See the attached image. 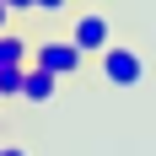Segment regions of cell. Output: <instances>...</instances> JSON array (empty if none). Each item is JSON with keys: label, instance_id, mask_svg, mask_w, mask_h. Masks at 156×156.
Listing matches in <instances>:
<instances>
[{"label": "cell", "instance_id": "obj_5", "mask_svg": "<svg viewBox=\"0 0 156 156\" xmlns=\"http://www.w3.org/2000/svg\"><path fill=\"white\" fill-rule=\"evenodd\" d=\"M27 54H32V43H27V38L0 32V70H5V65H27Z\"/></svg>", "mask_w": 156, "mask_h": 156}, {"label": "cell", "instance_id": "obj_3", "mask_svg": "<svg viewBox=\"0 0 156 156\" xmlns=\"http://www.w3.org/2000/svg\"><path fill=\"white\" fill-rule=\"evenodd\" d=\"M70 43H76L81 54H102V48L113 43V22H108L102 11H81L76 27H70Z\"/></svg>", "mask_w": 156, "mask_h": 156}, {"label": "cell", "instance_id": "obj_1", "mask_svg": "<svg viewBox=\"0 0 156 156\" xmlns=\"http://www.w3.org/2000/svg\"><path fill=\"white\" fill-rule=\"evenodd\" d=\"M97 65H102V81H108V86H119V92H135V86H145V59H140V48L108 43L102 54H97Z\"/></svg>", "mask_w": 156, "mask_h": 156}, {"label": "cell", "instance_id": "obj_10", "mask_svg": "<svg viewBox=\"0 0 156 156\" xmlns=\"http://www.w3.org/2000/svg\"><path fill=\"white\" fill-rule=\"evenodd\" d=\"M0 156H27V151H16V145H0Z\"/></svg>", "mask_w": 156, "mask_h": 156}, {"label": "cell", "instance_id": "obj_4", "mask_svg": "<svg viewBox=\"0 0 156 156\" xmlns=\"http://www.w3.org/2000/svg\"><path fill=\"white\" fill-rule=\"evenodd\" d=\"M54 92H59V76H48L43 65H27V81H22V102H54Z\"/></svg>", "mask_w": 156, "mask_h": 156}, {"label": "cell", "instance_id": "obj_8", "mask_svg": "<svg viewBox=\"0 0 156 156\" xmlns=\"http://www.w3.org/2000/svg\"><path fill=\"white\" fill-rule=\"evenodd\" d=\"M5 5H11V16L16 11H32V0H5Z\"/></svg>", "mask_w": 156, "mask_h": 156}, {"label": "cell", "instance_id": "obj_9", "mask_svg": "<svg viewBox=\"0 0 156 156\" xmlns=\"http://www.w3.org/2000/svg\"><path fill=\"white\" fill-rule=\"evenodd\" d=\"M5 22H11V5H5V0H0V32H5Z\"/></svg>", "mask_w": 156, "mask_h": 156}, {"label": "cell", "instance_id": "obj_7", "mask_svg": "<svg viewBox=\"0 0 156 156\" xmlns=\"http://www.w3.org/2000/svg\"><path fill=\"white\" fill-rule=\"evenodd\" d=\"M65 5H70V0H32V11H48V16H59Z\"/></svg>", "mask_w": 156, "mask_h": 156}, {"label": "cell", "instance_id": "obj_6", "mask_svg": "<svg viewBox=\"0 0 156 156\" xmlns=\"http://www.w3.org/2000/svg\"><path fill=\"white\" fill-rule=\"evenodd\" d=\"M22 81H27V65H5L0 70V97H22Z\"/></svg>", "mask_w": 156, "mask_h": 156}, {"label": "cell", "instance_id": "obj_2", "mask_svg": "<svg viewBox=\"0 0 156 156\" xmlns=\"http://www.w3.org/2000/svg\"><path fill=\"white\" fill-rule=\"evenodd\" d=\"M32 65H43L48 76H81V65H86V54H81L70 38H43V43L32 48Z\"/></svg>", "mask_w": 156, "mask_h": 156}]
</instances>
